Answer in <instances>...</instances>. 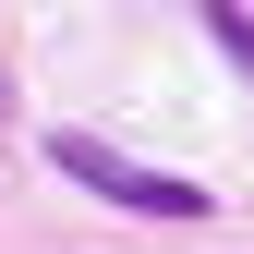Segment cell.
<instances>
[{
    "instance_id": "1",
    "label": "cell",
    "mask_w": 254,
    "mask_h": 254,
    "mask_svg": "<svg viewBox=\"0 0 254 254\" xmlns=\"http://www.w3.org/2000/svg\"><path fill=\"white\" fill-rule=\"evenodd\" d=\"M49 170H73L85 194H109V206H133V218H206V182H170V170H145V157H121L109 133H73V121H61L49 133Z\"/></svg>"
},
{
    "instance_id": "2",
    "label": "cell",
    "mask_w": 254,
    "mask_h": 254,
    "mask_svg": "<svg viewBox=\"0 0 254 254\" xmlns=\"http://www.w3.org/2000/svg\"><path fill=\"white\" fill-rule=\"evenodd\" d=\"M194 24H206L218 49H230V73L254 85V12H242V0H194Z\"/></svg>"
},
{
    "instance_id": "3",
    "label": "cell",
    "mask_w": 254,
    "mask_h": 254,
    "mask_svg": "<svg viewBox=\"0 0 254 254\" xmlns=\"http://www.w3.org/2000/svg\"><path fill=\"white\" fill-rule=\"evenodd\" d=\"M0 109H12V73H0Z\"/></svg>"
}]
</instances>
